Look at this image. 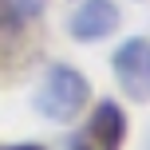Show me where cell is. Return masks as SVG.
Instances as JSON below:
<instances>
[{"mask_svg":"<svg viewBox=\"0 0 150 150\" xmlns=\"http://www.w3.org/2000/svg\"><path fill=\"white\" fill-rule=\"evenodd\" d=\"M146 150H150V146H146Z\"/></svg>","mask_w":150,"mask_h":150,"instance_id":"8","label":"cell"},{"mask_svg":"<svg viewBox=\"0 0 150 150\" xmlns=\"http://www.w3.org/2000/svg\"><path fill=\"white\" fill-rule=\"evenodd\" d=\"M111 67H115V79H119L127 99L150 103V40H142V36L122 40L115 59H111Z\"/></svg>","mask_w":150,"mask_h":150,"instance_id":"3","label":"cell"},{"mask_svg":"<svg viewBox=\"0 0 150 150\" xmlns=\"http://www.w3.org/2000/svg\"><path fill=\"white\" fill-rule=\"evenodd\" d=\"M122 24V12L115 0H83L79 8L67 16V32L79 44H95V40H107L115 36Z\"/></svg>","mask_w":150,"mask_h":150,"instance_id":"5","label":"cell"},{"mask_svg":"<svg viewBox=\"0 0 150 150\" xmlns=\"http://www.w3.org/2000/svg\"><path fill=\"white\" fill-rule=\"evenodd\" d=\"M87 99H91V83L83 79L75 67L55 63V67H47V75L40 79L32 103H36V111L44 115L47 122H71V119L83 115Z\"/></svg>","mask_w":150,"mask_h":150,"instance_id":"1","label":"cell"},{"mask_svg":"<svg viewBox=\"0 0 150 150\" xmlns=\"http://www.w3.org/2000/svg\"><path fill=\"white\" fill-rule=\"evenodd\" d=\"M122 138H127V111L115 99H103L91 111L87 127L71 138V150H122Z\"/></svg>","mask_w":150,"mask_h":150,"instance_id":"4","label":"cell"},{"mask_svg":"<svg viewBox=\"0 0 150 150\" xmlns=\"http://www.w3.org/2000/svg\"><path fill=\"white\" fill-rule=\"evenodd\" d=\"M0 150H44V146H32V142H0Z\"/></svg>","mask_w":150,"mask_h":150,"instance_id":"7","label":"cell"},{"mask_svg":"<svg viewBox=\"0 0 150 150\" xmlns=\"http://www.w3.org/2000/svg\"><path fill=\"white\" fill-rule=\"evenodd\" d=\"M8 4H12L24 20H40V16H44V8H47V0H8Z\"/></svg>","mask_w":150,"mask_h":150,"instance_id":"6","label":"cell"},{"mask_svg":"<svg viewBox=\"0 0 150 150\" xmlns=\"http://www.w3.org/2000/svg\"><path fill=\"white\" fill-rule=\"evenodd\" d=\"M32 24L24 20L8 0H0V79H12L36 59V36H32Z\"/></svg>","mask_w":150,"mask_h":150,"instance_id":"2","label":"cell"}]
</instances>
